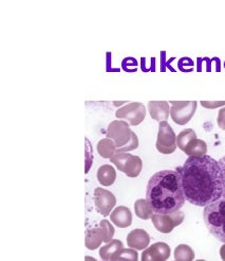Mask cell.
Returning <instances> with one entry per match:
<instances>
[{
  "label": "cell",
  "instance_id": "20",
  "mask_svg": "<svg viewBox=\"0 0 225 261\" xmlns=\"http://www.w3.org/2000/svg\"><path fill=\"white\" fill-rule=\"evenodd\" d=\"M196 138H197V135H196L194 129H191V128L184 129V130H182V132H180L179 135L177 136V146L179 147L180 150H182L184 152L185 149H186V147Z\"/></svg>",
  "mask_w": 225,
  "mask_h": 261
},
{
  "label": "cell",
  "instance_id": "23",
  "mask_svg": "<svg viewBox=\"0 0 225 261\" xmlns=\"http://www.w3.org/2000/svg\"><path fill=\"white\" fill-rule=\"evenodd\" d=\"M112 260L138 261V253L134 250H122Z\"/></svg>",
  "mask_w": 225,
  "mask_h": 261
},
{
  "label": "cell",
  "instance_id": "30",
  "mask_svg": "<svg viewBox=\"0 0 225 261\" xmlns=\"http://www.w3.org/2000/svg\"><path fill=\"white\" fill-rule=\"evenodd\" d=\"M197 261H205V260H197Z\"/></svg>",
  "mask_w": 225,
  "mask_h": 261
},
{
  "label": "cell",
  "instance_id": "6",
  "mask_svg": "<svg viewBox=\"0 0 225 261\" xmlns=\"http://www.w3.org/2000/svg\"><path fill=\"white\" fill-rule=\"evenodd\" d=\"M170 117L179 125L187 124L197 110V101H170Z\"/></svg>",
  "mask_w": 225,
  "mask_h": 261
},
{
  "label": "cell",
  "instance_id": "15",
  "mask_svg": "<svg viewBox=\"0 0 225 261\" xmlns=\"http://www.w3.org/2000/svg\"><path fill=\"white\" fill-rule=\"evenodd\" d=\"M97 177H98V180L101 185L110 186L113 184L115 178H116L115 169L109 165H103L99 168Z\"/></svg>",
  "mask_w": 225,
  "mask_h": 261
},
{
  "label": "cell",
  "instance_id": "18",
  "mask_svg": "<svg viewBox=\"0 0 225 261\" xmlns=\"http://www.w3.org/2000/svg\"><path fill=\"white\" fill-rule=\"evenodd\" d=\"M98 151L102 158H105V159L110 158L111 159L112 156L115 154V152L117 151V149H116V146L113 142V140H111L109 138H104V139L100 140L98 143Z\"/></svg>",
  "mask_w": 225,
  "mask_h": 261
},
{
  "label": "cell",
  "instance_id": "10",
  "mask_svg": "<svg viewBox=\"0 0 225 261\" xmlns=\"http://www.w3.org/2000/svg\"><path fill=\"white\" fill-rule=\"evenodd\" d=\"M94 199L97 211L105 217L109 215L116 203L115 197L110 191L100 187L97 188L94 191Z\"/></svg>",
  "mask_w": 225,
  "mask_h": 261
},
{
  "label": "cell",
  "instance_id": "3",
  "mask_svg": "<svg viewBox=\"0 0 225 261\" xmlns=\"http://www.w3.org/2000/svg\"><path fill=\"white\" fill-rule=\"evenodd\" d=\"M203 220L208 231L225 243V199L222 198L204 207Z\"/></svg>",
  "mask_w": 225,
  "mask_h": 261
},
{
  "label": "cell",
  "instance_id": "28",
  "mask_svg": "<svg viewBox=\"0 0 225 261\" xmlns=\"http://www.w3.org/2000/svg\"><path fill=\"white\" fill-rule=\"evenodd\" d=\"M220 255H221L222 260H223V261H225V244L221 247V250H220Z\"/></svg>",
  "mask_w": 225,
  "mask_h": 261
},
{
  "label": "cell",
  "instance_id": "12",
  "mask_svg": "<svg viewBox=\"0 0 225 261\" xmlns=\"http://www.w3.org/2000/svg\"><path fill=\"white\" fill-rule=\"evenodd\" d=\"M148 110L151 118L157 122L167 121L170 114L169 104L166 101H149Z\"/></svg>",
  "mask_w": 225,
  "mask_h": 261
},
{
  "label": "cell",
  "instance_id": "11",
  "mask_svg": "<svg viewBox=\"0 0 225 261\" xmlns=\"http://www.w3.org/2000/svg\"><path fill=\"white\" fill-rule=\"evenodd\" d=\"M170 256V247L164 242L152 244L142 254V261H166Z\"/></svg>",
  "mask_w": 225,
  "mask_h": 261
},
{
  "label": "cell",
  "instance_id": "8",
  "mask_svg": "<svg viewBox=\"0 0 225 261\" xmlns=\"http://www.w3.org/2000/svg\"><path fill=\"white\" fill-rule=\"evenodd\" d=\"M115 116L116 118L127 120L131 126H137L145 119L146 108L144 107V104L139 102L128 103L123 108L118 109L115 112Z\"/></svg>",
  "mask_w": 225,
  "mask_h": 261
},
{
  "label": "cell",
  "instance_id": "5",
  "mask_svg": "<svg viewBox=\"0 0 225 261\" xmlns=\"http://www.w3.org/2000/svg\"><path fill=\"white\" fill-rule=\"evenodd\" d=\"M110 161L117 167L120 171L126 173L129 177H137L142 170V161L138 156H134L126 152L115 153Z\"/></svg>",
  "mask_w": 225,
  "mask_h": 261
},
{
  "label": "cell",
  "instance_id": "16",
  "mask_svg": "<svg viewBox=\"0 0 225 261\" xmlns=\"http://www.w3.org/2000/svg\"><path fill=\"white\" fill-rule=\"evenodd\" d=\"M123 250V243L120 240H112L110 243L104 245L100 250V256L103 261L112 260Z\"/></svg>",
  "mask_w": 225,
  "mask_h": 261
},
{
  "label": "cell",
  "instance_id": "17",
  "mask_svg": "<svg viewBox=\"0 0 225 261\" xmlns=\"http://www.w3.org/2000/svg\"><path fill=\"white\" fill-rule=\"evenodd\" d=\"M207 152V145L206 142L202 139H194L189 145L185 149L184 153L187 154L189 158H202L205 156Z\"/></svg>",
  "mask_w": 225,
  "mask_h": 261
},
{
  "label": "cell",
  "instance_id": "26",
  "mask_svg": "<svg viewBox=\"0 0 225 261\" xmlns=\"http://www.w3.org/2000/svg\"><path fill=\"white\" fill-rule=\"evenodd\" d=\"M218 125L221 129H224L225 130V108H222L220 109L219 111V114H218Z\"/></svg>",
  "mask_w": 225,
  "mask_h": 261
},
{
  "label": "cell",
  "instance_id": "7",
  "mask_svg": "<svg viewBox=\"0 0 225 261\" xmlns=\"http://www.w3.org/2000/svg\"><path fill=\"white\" fill-rule=\"evenodd\" d=\"M156 149L162 154H171L177 149V136L167 121L160 122L156 140Z\"/></svg>",
  "mask_w": 225,
  "mask_h": 261
},
{
  "label": "cell",
  "instance_id": "1",
  "mask_svg": "<svg viewBox=\"0 0 225 261\" xmlns=\"http://www.w3.org/2000/svg\"><path fill=\"white\" fill-rule=\"evenodd\" d=\"M177 171L181 176L185 199L198 207H206L223 198V175L219 162L208 155L188 158Z\"/></svg>",
  "mask_w": 225,
  "mask_h": 261
},
{
  "label": "cell",
  "instance_id": "27",
  "mask_svg": "<svg viewBox=\"0 0 225 261\" xmlns=\"http://www.w3.org/2000/svg\"><path fill=\"white\" fill-rule=\"evenodd\" d=\"M219 165L221 167L222 175H223V198L225 199V156H223L222 159L219 160Z\"/></svg>",
  "mask_w": 225,
  "mask_h": 261
},
{
  "label": "cell",
  "instance_id": "14",
  "mask_svg": "<svg viewBox=\"0 0 225 261\" xmlns=\"http://www.w3.org/2000/svg\"><path fill=\"white\" fill-rule=\"evenodd\" d=\"M110 220L113 222V223L121 228L128 227L131 224V220L132 216L129 211V208L120 206L115 208V210L111 213L110 215Z\"/></svg>",
  "mask_w": 225,
  "mask_h": 261
},
{
  "label": "cell",
  "instance_id": "2",
  "mask_svg": "<svg viewBox=\"0 0 225 261\" xmlns=\"http://www.w3.org/2000/svg\"><path fill=\"white\" fill-rule=\"evenodd\" d=\"M146 201L154 214L179 212L186 201L179 172L163 170L153 174L147 184Z\"/></svg>",
  "mask_w": 225,
  "mask_h": 261
},
{
  "label": "cell",
  "instance_id": "24",
  "mask_svg": "<svg viewBox=\"0 0 225 261\" xmlns=\"http://www.w3.org/2000/svg\"><path fill=\"white\" fill-rule=\"evenodd\" d=\"M101 228L103 229L104 234H105V240L104 241L108 242L111 239V237L113 236V233H114V230H113L111 224L109 223L107 220H103L101 222Z\"/></svg>",
  "mask_w": 225,
  "mask_h": 261
},
{
  "label": "cell",
  "instance_id": "22",
  "mask_svg": "<svg viewBox=\"0 0 225 261\" xmlns=\"http://www.w3.org/2000/svg\"><path fill=\"white\" fill-rule=\"evenodd\" d=\"M195 257L194 251L190 246L186 244L178 245L175 250V259L176 261H192Z\"/></svg>",
  "mask_w": 225,
  "mask_h": 261
},
{
  "label": "cell",
  "instance_id": "13",
  "mask_svg": "<svg viewBox=\"0 0 225 261\" xmlns=\"http://www.w3.org/2000/svg\"><path fill=\"white\" fill-rule=\"evenodd\" d=\"M127 242L131 249L144 250L148 246L150 242V237L149 234L143 229H135L130 231V233L128 234Z\"/></svg>",
  "mask_w": 225,
  "mask_h": 261
},
{
  "label": "cell",
  "instance_id": "29",
  "mask_svg": "<svg viewBox=\"0 0 225 261\" xmlns=\"http://www.w3.org/2000/svg\"><path fill=\"white\" fill-rule=\"evenodd\" d=\"M108 261H118V260H108Z\"/></svg>",
  "mask_w": 225,
  "mask_h": 261
},
{
  "label": "cell",
  "instance_id": "9",
  "mask_svg": "<svg viewBox=\"0 0 225 261\" xmlns=\"http://www.w3.org/2000/svg\"><path fill=\"white\" fill-rule=\"evenodd\" d=\"M152 223L154 227L162 233H169L173 229L179 226L183 220L184 214L182 212H177L174 214L161 215V214H153L151 217Z\"/></svg>",
  "mask_w": 225,
  "mask_h": 261
},
{
  "label": "cell",
  "instance_id": "19",
  "mask_svg": "<svg viewBox=\"0 0 225 261\" xmlns=\"http://www.w3.org/2000/svg\"><path fill=\"white\" fill-rule=\"evenodd\" d=\"M105 240V234L102 228H95L87 232L86 244L89 249H97L99 244Z\"/></svg>",
  "mask_w": 225,
  "mask_h": 261
},
{
  "label": "cell",
  "instance_id": "4",
  "mask_svg": "<svg viewBox=\"0 0 225 261\" xmlns=\"http://www.w3.org/2000/svg\"><path fill=\"white\" fill-rule=\"evenodd\" d=\"M107 138L113 140L115 143L117 153L128 152L130 150L137 149L139 146V140L135 132H132L129 124L124 120L112 121L107 129Z\"/></svg>",
  "mask_w": 225,
  "mask_h": 261
},
{
  "label": "cell",
  "instance_id": "21",
  "mask_svg": "<svg viewBox=\"0 0 225 261\" xmlns=\"http://www.w3.org/2000/svg\"><path fill=\"white\" fill-rule=\"evenodd\" d=\"M135 211L137 216L143 220H148L153 215V211L146 200H138L135 203Z\"/></svg>",
  "mask_w": 225,
  "mask_h": 261
},
{
  "label": "cell",
  "instance_id": "31",
  "mask_svg": "<svg viewBox=\"0 0 225 261\" xmlns=\"http://www.w3.org/2000/svg\"><path fill=\"white\" fill-rule=\"evenodd\" d=\"M224 66H225V63H224Z\"/></svg>",
  "mask_w": 225,
  "mask_h": 261
},
{
  "label": "cell",
  "instance_id": "25",
  "mask_svg": "<svg viewBox=\"0 0 225 261\" xmlns=\"http://www.w3.org/2000/svg\"><path fill=\"white\" fill-rule=\"evenodd\" d=\"M201 106L205 109H217V108H220V107H223L225 106V101H201Z\"/></svg>",
  "mask_w": 225,
  "mask_h": 261
}]
</instances>
